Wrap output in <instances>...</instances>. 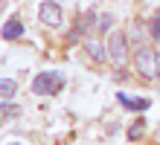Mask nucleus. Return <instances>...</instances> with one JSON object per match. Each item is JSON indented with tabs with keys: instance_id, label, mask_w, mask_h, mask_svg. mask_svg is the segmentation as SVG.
Masks as SVG:
<instances>
[{
	"instance_id": "13",
	"label": "nucleus",
	"mask_w": 160,
	"mask_h": 145,
	"mask_svg": "<svg viewBox=\"0 0 160 145\" xmlns=\"http://www.w3.org/2000/svg\"><path fill=\"white\" fill-rule=\"evenodd\" d=\"M111 26V15H105V17H102V21H99V26L96 29H102V32H105V29Z\"/></svg>"
},
{
	"instance_id": "8",
	"label": "nucleus",
	"mask_w": 160,
	"mask_h": 145,
	"mask_svg": "<svg viewBox=\"0 0 160 145\" xmlns=\"http://www.w3.org/2000/svg\"><path fill=\"white\" fill-rule=\"evenodd\" d=\"M84 50H88V55L93 58V61H105V58H111V52L102 44H96V41H84Z\"/></svg>"
},
{
	"instance_id": "11",
	"label": "nucleus",
	"mask_w": 160,
	"mask_h": 145,
	"mask_svg": "<svg viewBox=\"0 0 160 145\" xmlns=\"http://www.w3.org/2000/svg\"><path fill=\"white\" fill-rule=\"evenodd\" d=\"M152 38L160 41V15H154V21H152Z\"/></svg>"
},
{
	"instance_id": "2",
	"label": "nucleus",
	"mask_w": 160,
	"mask_h": 145,
	"mask_svg": "<svg viewBox=\"0 0 160 145\" xmlns=\"http://www.w3.org/2000/svg\"><path fill=\"white\" fill-rule=\"evenodd\" d=\"M64 87V75L61 73H52V70H47V73H38L32 79V90L38 93V96H55Z\"/></svg>"
},
{
	"instance_id": "4",
	"label": "nucleus",
	"mask_w": 160,
	"mask_h": 145,
	"mask_svg": "<svg viewBox=\"0 0 160 145\" xmlns=\"http://www.w3.org/2000/svg\"><path fill=\"white\" fill-rule=\"evenodd\" d=\"M108 52H111V61H114L117 67L125 64V35H122V32H114V35H111Z\"/></svg>"
},
{
	"instance_id": "7",
	"label": "nucleus",
	"mask_w": 160,
	"mask_h": 145,
	"mask_svg": "<svg viewBox=\"0 0 160 145\" xmlns=\"http://www.w3.org/2000/svg\"><path fill=\"white\" fill-rule=\"evenodd\" d=\"M23 35V23L18 21V17H9V21L3 23V38L6 41H15V38Z\"/></svg>"
},
{
	"instance_id": "6",
	"label": "nucleus",
	"mask_w": 160,
	"mask_h": 145,
	"mask_svg": "<svg viewBox=\"0 0 160 145\" xmlns=\"http://www.w3.org/2000/svg\"><path fill=\"white\" fill-rule=\"evenodd\" d=\"M117 102H119L125 110H137V113H140V110H148V104H152L148 99H131L128 93H117Z\"/></svg>"
},
{
	"instance_id": "3",
	"label": "nucleus",
	"mask_w": 160,
	"mask_h": 145,
	"mask_svg": "<svg viewBox=\"0 0 160 145\" xmlns=\"http://www.w3.org/2000/svg\"><path fill=\"white\" fill-rule=\"evenodd\" d=\"M38 17H41L44 26H61L64 23V12H61V6L55 0H44L41 9H38Z\"/></svg>"
},
{
	"instance_id": "5",
	"label": "nucleus",
	"mask_w": 160,
	"mask_h": 145,
	"mask_svg": "<svg viewBox=\"0 0 160 145\" xmlns=\"http://www.w3.org/2000/svg\"><path fill=\"white\" fill-rule=\"evenodd\" d=\"M93 23H96V12H93V9H88L84 15L76 17V29L70 32V41H79L82 35H88L90 29H93Z\"/></svg>"
},
{
	"instance_id": "12",
	"label": "nucleus",
	"mask_w": 160,
	"mask_h": 145,
	"mask_svg": "<svg viewBox=\"0 0 160 145\" xmlns=\"http://www.w3.org/2000/svg\"><path fill=\"white\" fill-rule=\"evenodd\" d=\"M15 113H18V110H15V108H9V102H3V119H12Z\"/></svg>"
},
{
	"instance_id": "1",
	"label": "nucleus",
	"mask_w": 160,
	"mask_h": 145,
	"mask_svg": "<svg viewBox=\"0 0 160 145\" xmlns=\"http://www.w3.org/2000/svg\"><path fill=\"white\" fill-rule=\"evenodd\" d=\"M134 64H137V73L143 75V79H148V81L157 79V52L152 50V46H137Z\"/></svg>"
},
{
	"instance_id": "9",
	"label": "nucleus",
	"mask_w": 160,
	"mask_h": 145,
	"mask_svg": "<svg viewBox=\"0 0 160 145\" xmlns=\"http://www.w3.org/2000/svg\"><path fill=\"white\" fill-rule=\"evenodd\" d=\"M0 93H3V102H9L15 96V81L12 79H3V81H0Z\"/></svg>"
},
{
	"instance_id": "10",
	"label": "nucleus",
	"mask_w": 160,
	"mask_h": 145,
	"mask_svg": "<svg viewBox=\"0 0 160 145\" xmlns=\"http://www.w3.org/2000/svg\"><path fill=\"white\" fill-rule=\"evenodd\" d=\"M140 133H143V119H137L134 125H131V131H128V139H137Z\"/></svg>"
}]
</instances>
